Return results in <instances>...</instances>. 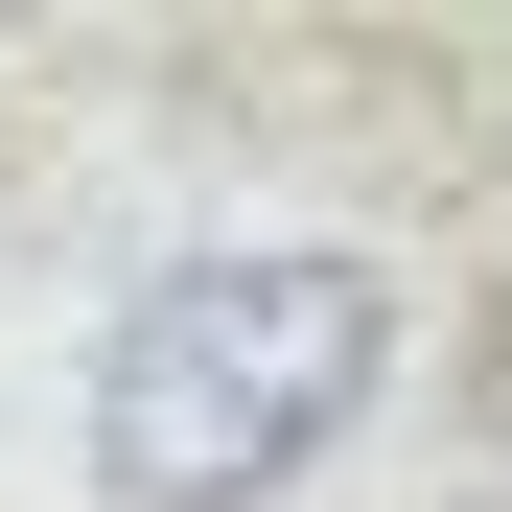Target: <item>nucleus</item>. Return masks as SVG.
<instances>
[{"label":"nucleus","instance_id":"1","mask_svg":"<svg viewBox=\"0 0 512 512\" xmlns=\"http://www.w3.org/2000/svg\"><path fill=\"white\" fill-rule=\"evenodd\" d=\"M396 280L373 256H187L94 350V512H256L326 419L373 396Z\"/></svg>","mask_w":512,"mask_h":512},{"label":"nucleus","instance_id":"2","mask_svg":"<svg viewBox=\"0 0 512 512\" xmlns=\"http://www.w3.org/2000/svg\"><path fill=\"white\" fill-rule=\"evenodd\" d=\"M489 466H512V326H489Z\"/></svg>","mask_w":512,"mask_h":512}]
</instances>
